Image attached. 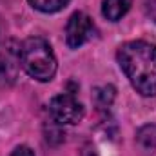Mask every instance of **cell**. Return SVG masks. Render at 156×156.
<instances>
[{
  "mask_svg": "<svg viewBox=\"0 0 156 156\" xmlns=\"http://www.w3.org/2000/svg\"><path fill=\"white\" fill-rule=\"evenodd\" d=\"M118 64L140 94H156V45L144 40L127 42L118 49Z\"/></svg>",
  "mask_w": 156,
  "mask_h": 156,
  "instance_id": "1",
  "label": "cell"
},
{
  "mask_svg": "<svg viewBox=\"0 0 156 156\" xmlns=\"http://www.w3.org/2000/svg\"><path fill=\"white\" fill-rule=\"evenodd\" d=\"M20 64L29 76L38 82H49L56 73L53 47L40 37H31L20 45Z\"/></svg>",
  "mask_w": 156,
  "mask_h": 156,
  "instance_id": "2",
  "label": "cell"
},
{
  "mask_svg": "<svg viewBox=\"0 0 156 156\" xmlns=\"http://www.w3.org/2000/svg\"><path fill=\"white\" fill-rule=\"evenodd\" d=\"M49 113L58 125H75L83 118V107L73 94H58L49 102Z\"/></svg>",
  "mask_w": 156,
  "mask_h": 156,
  "instance_id": "3",
  "label": "cell"
},
{
  "mask_svg": "<svg viewBox=\"0 0 156 156\" xmlns=\"http://www.w3.org/2000/svg\"><path fill=\"white\" fill-rule=\"evenodd\" d=\"M94 35H96V27L85 13L78 11L71 15L66 26V42L71 49H78L85 42L94 38Z\"/></svg>",
  "mask_w": 156,
  "mask_h": 156,
  "instance_id": "4",
  "label": "cell"
},
{
  "mask_svg": "<svg viewBox=\"0 0 156 156\" xmlns=\"http://www.w3.org/2000/svg\"><path fill=\"white\" fill-rule=\"evenodd\" d=\"M20 66V45L7 44L0 51V89H7L16 82Z\"/></svg>",
  "mask_w": 156,
  "mask_h": 156,
  "instance_id": "5",
  "label": "cell"
},
{
  "mask_svg": "<svg viewBox=\"0 0 156 156\" xmlns=\"http://www.w3.org/2000/svg\"><path fill=\"white\" fill-rule=\"evenodd\" d=\"M129 9H131V0H104L102 2V15L111 22H118Z\"/></svg>",
  "mask_w": 156,
  "mask_h": 156,
  "instance_id": "6",
  "label": "cell"
},
{
  "mask_svg": "<svg viewBox=\"0 0 156 156\" xmlns=\"http://www.w3.org/2000/svg\"><path fill=\"white\" fill-rule=\"evenodd\" d=\"M136 140H138V144H140L144 149H147V151H154L156 149V125L154 123H151V125H144V127L138 131Z\"/></svg>",
  "mask_w": 156,
  "mask_h": 156,
  "instance_id": "7",
  "label": "cell"
},
{
  "mask_svg": "<svg viewBox=\"0 0 156 156\" xmlns=\"http://www.w3.org/2000/svg\"><path fill=\"white\" fill-rule=\"evenodd\" d=\"M29 4L42 13H56L64 9L69 4V0H29Z\"/></svg>",
  "mask_w": 156,
  "mask_h": 156,
  "instance_id": "8",
  "label": "cell"
},
{
  "mask_svg": "<svg viewBox=\"0 0 156 156\" xmlns=\"http://www.w3.org/2000/svg\"><path fill=\"white\" fill-rule=\"evenodd\" d=\"M94 96H96V102H98L100 107H109L115 100V87H111V85L98 87L94 91Z\"/></svg>",
  "mask_w": 156,
  "mask_h": 156,
  "instance_id": "9",
  "label": "cell"
},
{
  "mask_svg": "<svg viewBox=\"0 0 156 156\" xmlns=\"http://www.w3.org/2000/svg\"><path fill=\"white\" fill-rule=\"evenodd\" d=\"M144 7H145V13L156 22V0H144Z\"/></svg>",
  "mask_w": 156,
  "mask_h": 156,
  "instance_id": "10",
  "label": "cell"
},
{
  "mask_svg": "<svg viewBox=\"0 0 156 156\" xmlns=\"http://www.w3.org/2000/svg\"><path fill=\"white\" fill-rule=\"evenodd\" d=\"M11 156H35V153H33V149L27 147V145H18V147L11 153Z\"/></svg>",
  "mask_w": 156,
  "mask_h": 156,
  "instance_id": "11",
  "label": "cell"
}]
</instances>
